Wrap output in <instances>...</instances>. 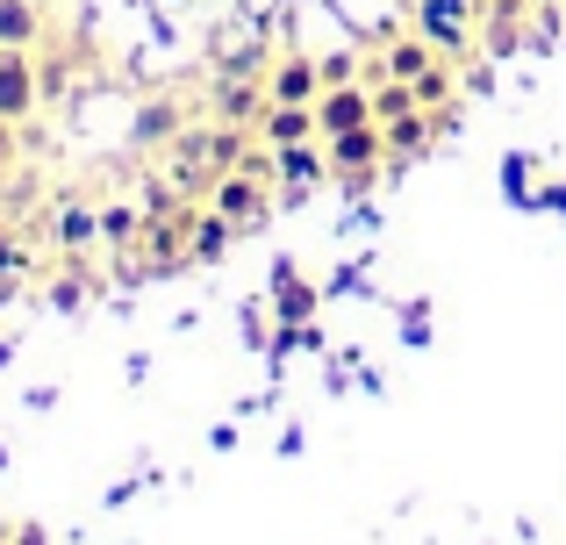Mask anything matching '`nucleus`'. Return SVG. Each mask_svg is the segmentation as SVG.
Wrapping results in <instances>:
<instances>
[{
  "label": "nucleus",
  "mask_w": 566,
  "mask_h": 545,
  "mask_svg": "<svg viewBox=\"0 0 566 545\" xmlns=\"http://www.w3.org/2000/svg\"><path fill=\"white\" fill-rule=\"evenodd\" d=\"M387 129V158H409V151H423V144H430V123H423V115H395V123H380Z\"/></svg>",
  "instance_id": "10"
},
{
  "label": "nucleus",
  "mask_w": 566,
  "mask_h": 545,
  "mask_svg": "<svg viewBox=\"0 0 566 545\" xmlns=\"http://www.w3.org/2000/svg\"><path fill=\"white\" fill-rule=\"evenodd\" d=\"M280 308H287V316H308V287L302 280H280Z\"/></svg>",
  "instance_id": "17"
},
{
  "label": "nucleus",
  "mask_w": 566,
  "mask_h": 545,
  "mask_svg": "<svg viewBox=\"0 0 566 545\" xmlns=\"http://www.w3.org/2000/svg\"><path fill=\"white\" fill-rule=\"evenodd\" d=\"M481 43H488V57H510L516 43H531V8H524V0H495V14H488Z\"/></svg>",
  "instance_id": "7"
},
{
  "label": "nucleus",
  "mask_w": 566,
  "mask_h": 545,
  "mask_svg": "<svg viewBox=\"0 0 566 545\" xmlns=\"http://www.w3.org/2000/svg\"><path fill=\"white\" fill-rule=\"evenodd\" d=\"M430 72V43H395L387 51V80H423Z\"/></svg>",
  "instance_id": "11"
},
{
  "label": "nucleus",
  "mask_w": 566,
  "mask_h": 545,
  "mask_svg": "<svg viewBox=\"0 0 566 545\" xmlns=\"http://www.w3.org/2000/svg\"><path fill=\"white\" fill-rule=\"evenodd\" d=\"M216 216L230 230H251L265 216V187L251 180V172H222V187H216Z\"/></svg>",
  "instance_id": "6"
},
{
  "label": "nucleus",
  "mask_w": 566,
  "mask_h": 545,
  "mask_svg": "<svg viewBox=\"0 0 566 545\" xmlns=\"http://www.w3.org/2000/svg\"><path fill=\"white\" fill-rule=\"evenodd\" d=\"M387 158V129L380 123H359V129H337L331 137V172H374Z\"/></svg>",
  "instance_id": "4"
},
{
  "label": "nucleus",
  "mask_w": 566,
  "mask_h": 545,
  "mask_svg": "<svg viewBox=\"0 0 566 545\" xmlns=\"http://www.w3.org/2000/svg\"><path fill=\"white\" fill-rule=\"evenodd\" d=\"M222 230H230V223H222V216H208L201 238H193V259H216V252H222Z\"/></svg>",
  "instance_id": "15"
},
{
  "label": "nucleus",
  "mask_w": 566,
  "mask_h": 545,
  "mask_svg": "<svg viewBox=\"0 0 566 545\" xmlns=\"http://www.w3.org/2000/svg\"><path fill=\"white\" fill-rule=\"evenodd\" d=\"M43 36V8L36 0H0V51H29Z\"/></svg>",
  "instance_id": "9"
},
{
  "label": "nucleus",
  "mask_w": 566,
  "mask_h": 545,
  "mask_svg": "<svg viewBox=\"0 0 566 545\" xmlns=\"http://www.w3.org/2000/svg\"><path fill=\"white\" fill-rule=\"evenodd\" d=\"M166 123H180V115H172V108H151V115L137 123V144H158V129H166Z\"/></svg>",
  "instance_id": "18"
},
{
  "label": "nucleus",
  "mask_w": 566,
  "mask_h": 545,
  "mask_svg": "<svg viewBox=\"0 0 566 545\" xmlns=\"http://www.w3.org/2000/svg\"><path fill=\"white\" fill-rule=\"evenodd\" d=\"M352 72H359V65H352V51L323 57V86H352Z\"/></svg>",
  "instance_id": "16"
},
{
  "label": "nucleus",
  "mask_w": 566,
  "mask_h": 545,
  "mask_svg": "<svg viewBox=\"0 0 566 545\" xmlns=\"http://www.w3.org/2000/svg\"><path fill=\"white\" fill-rule=\"evenodd\" d=\"M265 94L287 101V108H316V101H323V65H316V57H280L273 80H265Z\"/></svg>",
  "instance_id": "5"
},
{
  "label": "nucleus",
  "mask_w": 566,
  "mask_h": 545,
  "mask_svg": "<svg viewBox=\"0 0 566 545\" xmlns=\"http://www.w3.org/2000/svg\"><path fill=\"white\" fill-rule=\"evenodd\" d=\"M280 172H294V180H316V151H308V144H287V151H280Z\"/></svg>",
  "instance_id": "14"
},
{
  "label": "nucleus",
  "mask_w": 566,
  "mask_h": 545,
  "mask_svg": "<svg viewBox=\"0 0 566 545\" xmlns=\"http://www.w3.org/2000/svg\"><path fill=\"white\" fill-rule=\"evenodd\" d=\"M416 29H423L430 51H467L481 36V0H423L416 8Z\"/></svg>",
  "instance_id": "1"
},
{
  "label": "nucleus",
  "mask_w": 566,
  "mask_h": 545,
  "mask_svg": "<svg viewBox=\"0 0 566 545\" xmlns=\"http://www.w3.org/2000/svg\"><path fill=\"white\" fill-rule=\"evenodd\" d=\"M265 137H273V151H287V144L323 137V123H316V108H287V101H273V108H265Z\"/></svg>",
  "instance_id": "8"
},
{
  "label": "nucleus",
  "mask_w": 566,
  "mask_h": 545,
  "mask_svg": "<svg viewBox=\"0 0 566 545\" xmlns=\"http://www.w3.org/2000/svg\"><path fill=\"white\" fill-rule=\"evenodd\" d=\"M43 101V72L29 65V51H0V123L22 129Z\"/></svg>",
  "instance_id": "2"
},
{
  "label": "nucleus",
  "mask_w": 566,
  "mask_h": 545,
  "mask_svg": "<svg viewBox=\"0 0 566 545\" xmlns=\"http://www.w3.org/2000/svg\"><path fill=\"white\" fill-rule=\"evenodd\" d=\"M316 123H323V137H337V129L380 123V115H374V94H366V86L352 80V86H323V101H316Z\"/></svg>",
  "instance_id": "3"
},
{
  "label": "nucleus",
  "mask_w": 566,
  "mask_h": 545,
  "mask_svg": "<svg viewBox=\"0 0 566 545\" xmlns=\"http://www.w3.org/2000/svg\"><path fill=\"white\" fill-rule=\"evenodd\" d=\"M14 166V123H0V172Z\"/></svg>",
  "instance_id": "19"
},
{
  "label": "nucleus",
  "mask_w": 566,
  "mask_h": 545,
  "mask_svg": "<svg viewBox=\"0 0 566 545\" xmlns=\"http://www.w3.org/2000/svg\"><path fill=\"white\" fill-rule=\"evenodd\" d=\"M216 101H222V115H230V123H244V115H259V108H265L273 94H259V86H237V80H230V86H222Z\"/></svg>",
  "instance_id": "12"
},
{
  "label": "nucleus",
  "mask_w": 566,
  "mask_h": 545,
  "mask_svg": "<svg viewBox=\"0 0 566 545\" xmlns=\"http://www.w3.org/2000/svg\"><path fill=\"white\" fill-rule=\"evenodd\" d=\"M208 158H216V166H237V158H244V137H237V129H208Z\"/></svg>",
  "instance_id": "13"
}]
</instances>
